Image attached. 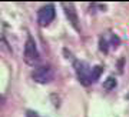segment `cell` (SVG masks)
Segmentation results:
<instances>
[{"label": "cell", "mask_w": 129, "mask_h": 117, "mask_svg": "<svg viewBox=\"0 0 129 117\" xmlns=\"http://www.w3.org/2000/svg\"><path fill=\"white\" fill-rule=\"evenodd\" d=\"M62 7L64 10V14H66V17L69 19V22L72 23V26L80 32V27H79V19H78V14L75 12V6L73 3H62Z\"/></svg>", "instance_id": "5b68a950"}, {"label": "cell", "mask_w": 129, "mask_h": 117, "mask_svg": "<svg viewBox=\"0 0 129 117\" xmlns=\"http://www.w3.org/2000/svg\"><path fill=\"white\" fill-rule=\"evenodd\" d=\"M73 67L78 76V80L83 86H89L92 83H96L101 77L103 67L102 66H95L90 67L86 62H80V60H73Z\"/></svg>", "instance_id": "6da1fadb"}, {"label": "cell", "mask_w": 129, "mask_h": 117, "mask_svg": "<svg viewBox=\"0 0 129 117\" xmlns=\"http://www.w3.org/2000/svg\"><path fill=\"white\" fill-rule=\"evenodd\" d=\"M27 117H39V116H37V113L30 111V110H29V111H27Z\"/></svg>", "instance_id": "ba28073f"}, {"label": "cell", "mask_w": 129, "mask_h": 117, "mask_svg": "<svg viewBox=\"0 0 129 117\" xmlns=\"http://www.w3.org/2000/svg\"><path fill=\"white\" fill-rule=\"evenodd\" d=\"M119 43V39L115 36V34H111V39H108L106 36H102L101 40H99V49L102 51H105L108 53V50H109V46L112 47H116V44Z\"/></svg>", "instance_id": "8992f818"}, {"label": "cell", "mask_w": 129, "mask_h": 117, "mask_svg": "<svg viewBox=\"0 0 129 117\" xmlns=\"http://www.w3.org/2000/svg\"><path fill=\"white\" fill-rule=\"evenodd\" d=\"M33 80L36 83H40V84H46V83H50L55 77V72L52 66L49 64H45V66H40V67H36L32 73Z\"/></svg>", "instance_id": "3957f363"}, {"label": "cell", "mask_w": 129, "mask_h": 117, "mask_svg": "<svg viewBox=\"0 0 129 117\" xmlns=\"http://www.w3.org/2000/svg\"><path fill=\"white\" fill-rule=\"evenodd\" d=\"M55 16H56V10L53 5H46L43 7H40L39 12H37V23H39V26L42 27L49 26L52 23V20L55 19Z\"/></svg>", "instance_id": "277c9868"}, {"label": "cell", "mask_w": 129, "mask_h": 117, "mask_svg": "<svg viewBox=\"0 0 129 117\" xmlns=\"http://www.w3.org/2000/svg\"><path fill=\"white\" fill-rule=\"evenodd\" d=\"M103 87H105L106 90H112V89H115L116 87V79H113V77H108V80L103 83Z\"/></svg>", "instance_id": "52a82bcc"}, {"label": "cell", "mask_w": 129, "mask_h": 117, "mask_svg": "<svg viewBox=\"0 0 129 117\" xmlns=\"http://www.w3.org/2000/svg\"><path fill=\"white\" fill-rule=\"evenodd\" d=\"M23 59L29 66H36V64L40 62V56H39V51H37L36 41L33 40L30 36L27 37V40H26V43H24Z\"/></svg>", "instance_id": "7a4b0ae2"}]
</instances>
